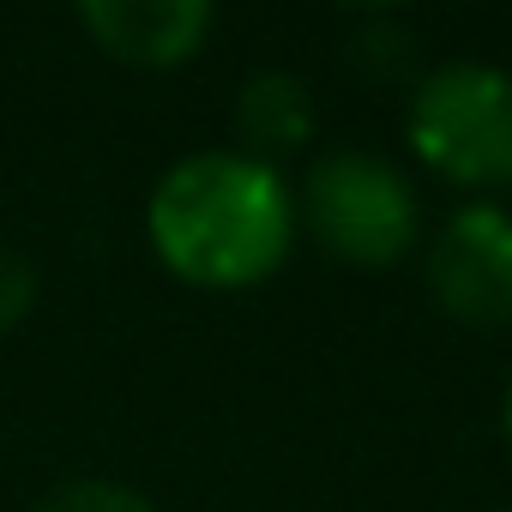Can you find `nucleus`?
I'll return each instance as SVG.
<instances>
[{"instance_id":"nucleus-1","label":"nucleus","mask_w":512,"mask_h":512,"mask_svg":"<svg viewBox=\"0 0 512 512\" xmlns=\"http://www.w3.org/2000/svg\"><path fill=\"white\" fill-rule=\"evenodd\" d=\"M151 253L193 290L266 284L296 235V199L284 175L241 151H193L151 187Z\"/></svg>"},{"instance_id":"nucleus-2","label":"nucleus","mask_w":512,"mask_h":512,"mask_svg":"<svg viewBox=\"0 0 512 512\" xmlns=\"http://www.w3.org/2000/svg\"><path fill=\"white\" fill-rule=\"evenodd\" d=\"M416 157L452 187H512V73L440 61L404 115Z\"/></svg>"},{"instance_id":"nucleus-3","label":"nucleus","mask_w":512,"mask_h":512,"mask_svg":"<svg viewBox=\"0 0 512 512\" xmlns=\"http://www.w3.org/2000/svg\"><path fill=\"white\" fill-rule=\"evenodd\" d=\"M302 217L332 260L398 266L422 235V199L410 175L374 151H326L302 181Z\"/></svg>"},{"instance_id":"nucleus-4","label":"nucleus","mask_w":512,"mask_h":512,"mask_svg":"<svg viewBox=\"0 0 512 512\" xmlns=\"http://www.w3.org/2000/svg\"><path fill=\"white\" fill-rule=\"evenodd\" d=\"M428 296L470 332L512 326V211L470 199L428 241Z\"/></svg>"},{"instance_id":"nucleus-5","label":"nucleus","mask_w":512,"mask_h":512,"mask_svg":"<svg viewBox=\"0 0 512 512\" xmlns=\"http://www.w3.org/2000/svg\"><path fill=\"white\" fill-rule=\"evenodd\" d=\"M79 25L97 37L109 61L127 67H181L205 49L217 13L205 0H85Z\"/></svg>"},{"instance_id":"nucleus-6","label":"nucleus","mask_w":512,"mask_h":512,"mask_svg":"<svg viewBox=\"0 0 512 512\" xmlns=\"http://www.w3.org/2000/svg\"><path fill=\"white\" fill-rule=\"evenodd\" d=\"M235 139H241V157H284V151H302L314 139V97L296 73H253L241 91H235Z\"/></svg>"},{"instance_id":"nucleus-7","label":"nucleus","mask_w":512,"mask_h":512,"mask_svg":"<svg viewBox=\"0 0 512 512\" xmlns=\"http://www.w3.org/2000/svg\"><path fill=\"white\" fill-rule=\"evenodd\" d=\"M31 512H157L145 494L121 488V482H103V476H79V482H61L49 488Z\"/></svg>"},{"instance_id":"nucleus-8","label":"nucleus","mask_w":512,"mask_h":512,"mask_svg":"<svg viewBox=\"0 0 512 512\" xmlns=\"http://www.w3.org/2000/svg\"><path fill=\"white\" fill-rule=\"evenodd\" d=\"M31 296H37V272H31V266L19 260L13 247H0V332L25 320Z\"/></svg>"},{"instance_id":"nucleus-9","label":"nucleus","mask_w":512,"mask_h":512,"mask_svg":"<svg viewBox=\"0 0 512 512\" xmlns=\"http://www.w3.org/2000/svg\"><path fill=\"white\" fill-rule=\"evenodd\" d=\"M500 428H506V446H512V392H506V410H500Z\"/></svg>"},{"instance_id":"nucleus-10","label":"nucleus","mask_w":512,"mask_h":512,"mask_svg":"<svg viewBox=\"0 0 512 512\" xmlns=\"http://www.w3.org/2000/svg\"><path fill=\"white\" fill-rule=\"evenodd\" d=\"M506 512H512V506H506Z\"/></svg>"}]
</instances>
